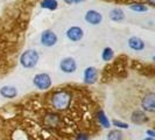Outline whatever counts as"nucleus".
<instances>
[{"instance_id": "nucleus-21", "label": "nucleus", "mask_w": 155, "mask_h": 140, "mask_svg": "<svg viewBox=\"0 0 155 140\" xmlns=\"http://www.w3.org/2000/svg\"><path fill=\"white\" fill-rule=\"evenodd\" d=\"M75 140H90V137H89V134L85 132H79L76 135V138Z\"/></svg>"}, {"instance_id": "nucleus-8", "label": "nucleus", "mask_w": 155, "mask_h": 140, "mask_svg": "<svg viewBox=\"0 0 155 140\" xmlns=\"http://www.w3.org/2000/svg\"><path fill=\"white\" fill-rule=\"evenodd\" d=\"M65 36L71 42H78L84 38V31L79 26H71L65 32Z\"/></svg>"}, {"instance_id": "nucleus-20", "label": "nucleus", "mask_w": 155, "mask_h": 140, "mask_svg": "<svg viewBox=\"0 0 155 140\" xmlns=\"http://www.w3.org/2000/svg\"><path fill=\"white\" fill-rule=\"evenodd\" d=\"M111 125L114 126L118 130H127V128L130 127L127 123H125L123 120H119V119H113V120H111Z\"/></svg>"}, {"instance_id": "nucleus-4", "label": "nucleus", "mask_w": 155, "mask_h": 140, "mask_svg": "<svg viewBox=\"0 0 155 140\" xmlns=\"http://www.w3.org/2000/svg\"><path fill=\"white\" fill-rule=\"evenodd\" d=\"M58 42V36L53 29H45L40 35V43L46 48H51Z\"/></svg>"}, {"instance_id": "nucleus-14", "label": "nucleus", "mask_w": 155, "mask_h": 140, "mask_svg": "<svg viewBox=\"0 0 155 140\" xmlns=\"http://www.w3.org/2000/svg\"><path fill=\"white\" fill-rule=\"evenodd\" d=\"M0 96L2 98L13 99L18 96V89L13 85H4L0 88Z\"/></svg>"}, {"instance_id": "nucleus-17", "label": "nucleus", "mask_w": 155, "mask_h": 140, "mask_svg": "<svg viewBox=\"0 0 155 140\" xmlns=\"http://www.w3.org/2000/svg\"><path fill=\"white\" fill-rule=\"evenodd\" d=\"M128 8L133 12H137V13H146V12H148V6L143 2H132V4L128 5Z\"/></svg>"}, {"instance_id": "nucleus-1", "label": "nucleus", "mask_w": 155, "mask_h": 140, "mask_svg": "<svg viewBox=\"0 0 155 140\" xmlns=\"http://www.w3.org/2000/svg\"><path fill=\"white\" fill-rule=\"evenodd\" d=\"M72 96L68 90H57L50 96V104L57 111H65L70 108Z\"/></svg>"}, {"instance_id": "nucleus-15", "label": "nucleus", "mask_w": 155, "mask_h": 140, "mask_svg": "<svg viewBox=\"0 0 155 140\" xmlns=\"http://www.w3.org/2000/svg\"><path fill=\"white\" fill-rule=\"evenodd\" d=\"M109 16L113 22H121V21H124L125 18H126L124 9H123V8H120V7L112 8V9L110 11Z\"/></svg>"}, {"instance_id": "nucleus-26", "label": "nucleus", "mask_w": 155, "mask_h": 140, "mask_svg": "<svg viewBox=\"0 0 155 140\" xmlns=\"http://www.w3.org/2000/svg\"><path fill=\"white\" fill-rule=\"evenodd\" d=\"M64 1H67V0H64Z\"/></svg>"}, {"instance_id": "nucleus-5", "label": "nucleus", "mask_w": 155, "mask_h": 140, "mask_svg": "<svg viewBox=\"0 0 155 140\" xmlns=\"http://www.w3.org/2000/svg\"><path fill=\"white\" fill-rule=\"evenodd\" d=\"M141 110L146 113H154L155 112V93L153 91H149L142 97Z\"/></svg>"}, {"instance_id": "nucleus-3", "label": "nucleus", "mask_w": 155, "mask_h": 140, "mask_svg": "<svg viewBox=\"0 0 155 140\" xmlns=\"http://www.w3.org/2000/svg\"><path fill=\"white\" fill-rule=\"evenodd\" d=\"M33 85L41 91L49 90L53 85L51 76L48 72H39L33 77Z\"/></svg>"}, {"instance_id": "nucleus-9", "label": "nucleus", "mask_w": 155, "mask_h": 140, "mask_svg": "<svg viewBox=\"0 0 155 140\" xmlns=\"http://www.w3.org/2000/svg\"><path fill=\"white\" fill-rule=\"evenodd\" d=\"M84 20L85 22L90 23L92 26H98L103 21V14L97 9H89L86 11L85 15H84Z\"/></svg>"}, {"instance_id": "nucleus-23", "label": "nucleus", "mask_w": 155, "mask_h": 140, "mask_svg": "<svg viewBox=\"0 0 155 140\" xmlns=\"http://www.w3.org/2000/svg\"><path fill=\"white\" fill-rule=\"evenodd\" d=\"M84 1H86V0H67V2H69V4H81Z\"/></svg>"}, {"instance_id": "nucleus-18", "label": "nucleus", "mask_w": 155, "mask_h": 140, "mask_svg": "<svg viewBox=\"0 0 155 140\" xmlns=\"http://www.w3.org/2000/svg\"><path fill=\"white\" fill-rule=\"evenodd\" d=\"M101 57L104 62H110V61H112L113 57H114V50H113L111 47H105V48L101 50Z\"/></svg>"}, {"instance_id": "nucleus-19", "label": "nucleus", "mask_w": 155, "mask_h": 140, "mask_svg": "<svg viewBox=\"0 0 155 140\" xmlns=\"http://www.w3.org/2000/svg\"><path fill=\"white\" fill-rule=\"evenodd\" d=\"M106 139L107 140H123L124 139V134L121 132V130H118V128H113V130H110L107 135H106Z\"/></svg>"}, {"instance_id": "nucleus-12", "label": "nucleus", "mask_w": 155, "mask_h": 140, "mask_svg": "<svg viewBox=\"0 0 155 140\" xmlns=\"http://www.w3.org/2000/svg\"><path fill=\"white\" fill-rule=\"evenodd\" d=\"M62 123L61 120V117L58 116L57 113L54 112H50V113H47L43 119V124L46 125L47 127H58Z\"/></svg>"}, {"instance_id": "nucleus-16", "label": "nucleus", "mask_w": 155, "mask_h": 140, "mask_svg": "<svg viewBox=\"0 0 155 140\" xmlns=\"http://www.w3.org/2000/svg\"><path fill=\"white\" fill-rule=\"evenodd\" d=\"M40 6L43 9L48 11H56L58 8V1L57 0H41Z\"/></svg>"}, {"instance_id": "nucleus-22", "label": "nucleus", "mask_w": 155, "mask_h": 140, "mask_svg": "<svg viewBox=\"0 0 155 140\" xmlns=\"http://www.w3.org/2000/svg\"><path fill=\"white\" fill-rule=\"evenodd\" d=\"M146 135L149 137V138H155V131L154 130H150V128H149V130L146 131Z\"/></svg>"}, {"instance_id": "nucleus-6", "label": "nucleus", "mask_w": 155, "mask_h": 140, "mask_svg": "<svg viewBox=\"0 0 155 140\" xmlns=\"http://www.w3.org/2000/svg\"><path fill=\"white\" fill-rule=\"evenodd\" d=\"M60 70L64 74H74L77 70V62L74 57L65 56L60 61Z\"/></svg>"}, {"instance_id": "nucleus-25", "label": "nucleus", "mask_w": 155, "mask_h": 140, "mask_svg": "<svg viewBox=\"0 0 155 140\" xmlns=\"http://www.w3.org/2000/svg\"><path fill=\"white\" fill-rule=\"evenodd\" d=\"M142 140H155V138H149V137H146V138H143Z\"/></svg>"}, {"instance_id": "nucleus-11", "label": "nucleus", "mask_w": 155, "mask_h": 140, "mask_svg": "<svg viewBox=\"0 0 155 140\" xmlns=\"http://www.w3.org/2000/svg\"><path fill=\"white\" fill-rule=\"evenodd\" d=\"M127 45L134 52H142L146 48L145 41L140 36H137V35H133V36H131L130 39L127 40Z\"/></svg>"}, {"instance_id": "nucleus-13", "label": "nucleus", "mask_w": 155, "mask_h": 140, "mask_svg": "<svg viewBox=\"0 0 155 140\" xmlns=\"http://www.w3.org/2000/svg\"><path fill=\"white\" fill-rule=\"evenodd\" d=\"M96 119H97L98 124L101 125L103 128L109 130V128L112 127V125H111V120L109 119V117H107V115L105 113V111H104V110L99 109L97 112H96Z\"/></svg>"}, {"instance_id": "nucleus-10", "label": "nucleus", "mask_w": 155, "mask_h": 140, "mask_svg": "<svg viewBox=\"0 0 155 140\" xmlns=\"http://www.w3.org/2000/svg\"><path fill=\"white\" fill-rule=\"evenodd\" d=\"M131 122L134 125H143L149 122V117L142 110H134L131 115Z\"/></svg>"}, {"instance_id": "nucleus-7", "label": "nucleus", "mask_w": 155, "mask_h": 140, "mask_svg": "<svg viewBox=\"0 0 155 140\" xmlns=\"http://www.w3.org/2000/svg\"><path fill=\"white\" fill-rule=\"evenodd\" d=\"M98 81V69L93 65L86 67L83 71V82L87 85H93Z\"/></svg>"}, {"instance_id": "nucleus-2", "label": "nucleus", "mask_w": 155, "mask_h": 140, "mask_svg": "<svg viewBox=\"0 0 155 140\" xmlns=\"http://www.w3.org/2000/svg\"><path fill=\"white\" fill-rule=\"evenodd\" d=\"M40 61V54L36 49H27L20 55L19 62L25 69H33L38 65Z\"/></svg>"}, {"instance_id": "nucleus-24", "label": "nucleus", "mask_w": 155, "mask_h": 140, "mask_svg": "<svg viewBox=\"0 0 155 140\" xmlns=\"http://www.w3.org/2000/svg\"><path fill=\"white\" fill-rule=\"evenodd\" d=\"M146 2H147L150 7H154L155 6V0H146Z\"/></svg>"}]
</instances>
